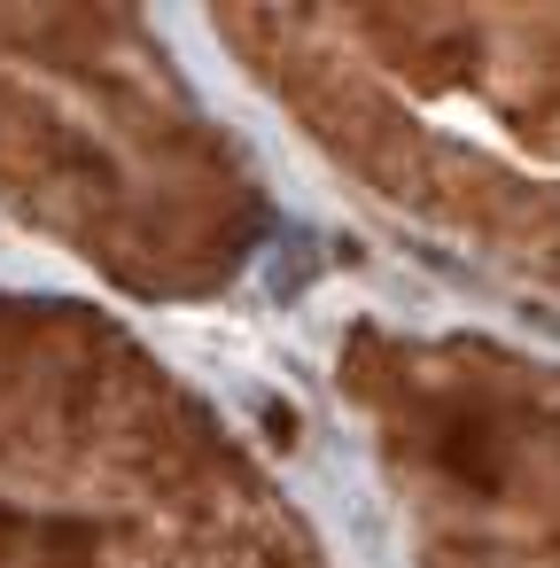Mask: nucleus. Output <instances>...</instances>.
Masks as SVG:
<instances>
[{
	"label": "nucleus",
	"mask_w": 560,
	"mask_h": 568,
	"mask_svg": "<svg viewBox=\"0 0 560 568\" xmlns=\"http://www.w3.org/2000/svg\"><path fill=\"white\" fill-rule=\"evenodd\" d=\"M444 467H451L459 483H475V490H498V483H506V452H498V436L475 428V420L444 428Z\"/></svg>",
	"instance_id": "1"
},
{
	"label": "nucleus",
	"mask_w": 560,
	"mask_h": 568,
	"mask_svg": "<svg viewBox=\"0 0 560 568\" xmlns=\"http://www.w3.org/2000/svg\"><path fill=\"white\" fill-rule=\"evenodd\" d=\"M0 529H9V506H0Z\"/></svg>",
	"instance_id": "2"
}]
</instances>
